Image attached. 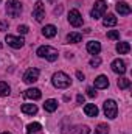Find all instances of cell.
Returning a JSON list of instances; mask_svg holds the SVG:
<instances>
[{
  "label": "cell",
  "mask_w": 132,
  "mask_h": 134,
  "mask_svg": "<svg viewBox=\"0 0 132 134\" xmlns=\"http://www.w3.org/2000/svg\"><path fill=\"white\" fill-rule=\"evenodd\" d=\"M39 80V69H28L27 72H25V75H23V81L27 83V84H33Z\"/></svg>",
  "instance_id": "7"
},
{
  "label": "cell",
  "mask_w": 132,
  "mask_h": 134,
  "mask_svg": "<svg viewBox=\"0 0 132 134\" xmlns=\"http://www.w3.org/2000/svg\"><path fill=\"white\" fill-rule=\"evenodd\" d=\"M8 28V24L6 22H0V31H6Z\"/></svg>",
  "instance_id": "32"
},
{
  "label": "cell",
  "mask_w": 132,
  "mask_h": 134,
  "mask_svg": "<svg viewBox=\"0 0 132 134\" xmlns=\"http://www.w3.org/2000/svg\"><path fill=\"white\" fill-rule=\"evenodd\" d=\"M109 126L106 125V123H99L98 126L95 128V134H109Z\"/></svg>",
  "instance_id": "24"
},
{
  "label": "cell",
  "mask_w": 132,
  "mask_h": 134,
  "mask_svg": "<svg viewBox=\"0 0 132 134\" xmlns=\"http://www.w3.org/2000/svg\"><path fill=\"white\" fill-rule=\"evenodd\" d=\"M9 86L6 84V83H3V81H0V97H6V95H9Z\"/></svg>",
  "instance_id": "25"
},
{
  "label": "cell",
  "mask_w": 132,
  "mask_h": 134,
  "mask_svg": "<svg viewBox=\"0 0 132 134\" xmlns=\"http://www.w3.org/2000/svg\"><path fill=\"white\" fill-rule=\"evenodd\" d=\"M5 41H6V42H8V45H9V47H13V48H22V47H23V44H25L23 37L13 36V34H6V39H5Z\"/></svg>",
  "instance_id": "8"
},
{
  "label": "cell",
  "mask_w": 132,
  "mask_h": 134,
  "mask_svg": "<svg viewBox=\"0 0 132 134\" xmlns=\"http://www.w3.org/2000/svg\"><path fill=\"white\" fill-rule=\"evenodd\" d=\"M118 87H120V89H128V87H131V80L121 76V78L118 80Z\"/></svg>",
  "instance_id": "23"
},
{
  "label": "cell",
  "mask_w": 132,
  "mask_h": 134,
  "mask_svg": "<svg viewBox=\"0 0 132 134\" xmlns=\"http://www.w3.org/2000/svg\"><path fill=\"white\" fill-rule=\"evenodd\" d=\"M58 55H59L58 50L53 48V47H50V45H42V47L37 48V56H39V58H45V59L50 61V63L56 61V59H58Z\"/></svg>",
  "instance_id": "2"
},
{
  "label": "cell",
  "mask_w": 132,
  "mask_h": 134,
  "mask_svg": "<svg viewBox=\"0 0 132 134\" xmlns=\"http://www.w3.org/2000/svg\"><path fill=\"white\" fill-rule=\"evenodd\" d=\"M89 64H90L92 67H98L99 64H101V59H99L98 56H93V58L90 59V63H89Z\"/></svg>",
  "instance_id": "28"
},
{
  "label": "cell",
  "mask_w": 132,
  "mask_h": 134,
  "mask_svg": "<svg viewBox=\"0 0 132 134\" xmlns=\"http://www.w3.org/2000/svg\"><path fill=\"white\" fill-rule=\"evenodd\" d=\"M76 101H78V104H82V103H84V95H82V94H78Z\"/></svg>",
  "instance_id": "31"
},
{
  "label": "cell",
  "mask_w": 132,
  "mask_h": 134,
  "mask_svg": "<svg viewBox=\"0 0 132 134\" xmlns=\"http://www.w3.org/2000/svg\"><path fill=\"white\" fill-rule=\"evenodd\" d=\"M129 50H131L129 42H118L117 44V52L120 55H126V53H129Z\"/></svg>",
  "instance_id": "19"
},
{
  "label": "cell",
  "mask_w": 132,
  "mask_h": 134,
  "mask_svg": "<svg viewBox=\"0 0 132 134\" xmlns=\"http://www.w3.org/2000/svg\"><path fill=\"white\" fill-rule=\"evenodd\" d=\"M76 76H78V80H81V81H82V80H84V75H82V73H81V72H79V70H78V72H76Z\"/></svg>",
  "instance_id": "33"
},
{
  "label": "cell",
  "mask_w": 132,
  "mask_h": 134,
  "mask_svg": "<svg viewBox=\"0 0 132 134\" xmlns=\"http://www.w3.org/2000/svg\"><path fill=\"white\" fill-rule=\"evenodd\" d=\"M87 52L92 53V55H98L99 52H101V44H99L98 41H90V42H87Z\"/></svg>",
  "instance_id": "14"
},
{
  "label": "cell",
  "mask_w": 132,
  "mask_h": 134,
  "mask_svg": "<svg viewBox=\"0 0 132 134\" xmlns=\"http://www.w3.org/2000/svg\"><path fill=\"white\" fill-rule=\"evenodd\" d=\"M115 9H117V13L121 14V16H128V14H131V6H129L126 2H118V3L115 5Z\"/></svg>",
  "instance_id": "12"
},
{
  "label": "cell",
  "mask_w": 132,
  "mask_h": 134,
  "mask_svg": "<svg viewBox=\"0 0 132 134\" xmlns=\"http://www.w3.org/2000/svg\"><path fill=\"white\" fill-rule=\"evenodd\" d=\"M68 22H70V25L71 27H81L82 25V16H81V13L78 11V9H71L70 13H68Z\"/></svg>",
  "instance_id": "6"
},
{
  "label": "cell",
  "mask_w": 132,
  "mask_h": 134,
  "mask_svg": "<svg viewBox=\"0 0 132 134\" xmlns=\"http://www.w3.org/2000/svg\"><path fill=\"white\" fill-rule=\"evenodd\" d=\"M107 37L112 39V41H117V39H120V33H118L117 30H112V31L107 33Z\"/></svg>",
  "instance_id": "27"
},
{
  "label": "cell",
  "mask_w": 132,
  "mask_h": 134,
  "mask_svg": "<svg viewBox=\"0 0 132 134\" xmlns=\"http://www.w3.org/2000/svg\"><path fill=\"white\" fill-rule=\"evenodd\" d=\"M51 83L58 89H67L71 84V80H70V76L67 73H64V72H56L53 75V78H51Z\"/></svg>",
  "instance_id": "1"
},
{
  "label": "cell",
  "mask_w": 132,
  "mask_h": 134,
  "mask_svg": "<svg viewBox=\"0 0 132 134\" xmlns=\"http://www.w3.org/2000/svg\"><path fill=\"white\" fill-rule=\"evenodd\" d=\"M56 33H58V30H56L55 25H45V27L42 28V34H44L45 37H55Z\"/></svg>",
  "instance_id": "16"
},
{
  "label": "cell",
  "mask_w": 132,
  "mask_h": 134,
  "mask_svg": "<svg viewBox=\"0 0 132 134\" xmlns=\"http://www.w3.org/2000/svg\"><path fill=\"white\" fill-rule=\"evenodd\" d=\"M86 92H87V95H89V97H95V95H97V92H95V89H93V87H87V91H86Z\"/></svg>",
  "instance_id": "30"
},
{
  "label": "cell",
  "mask_w": 132,
  "mask_h": 134,
  "mask_svg": "<svg viewBox=\"0 0 132 134\" xmlns=\"http://www.w3.org/2000/svg\"><path fill=\"white\" fill-rule=\"evenodd\" d=\"M84 112H86V115H87V117H97L99 111H98V108H97V104L89 103V104H86V106H84Z\"/></svg>",
  "instance_id": "15"
},
{
  "label": "cell",
  "mask_w": 132,
  "mask_h": 134,
  "mask_svg": "<svg viewBox=\"0 0 132 134\" xmlns=\"http://www.w3.org/2000/svg\"><path fill=\"white\" fill-rule=\"evenodd\" d=\"M33 17L37 22H42L44 20V17H45V6H44L42 2H36L34 9H33Z\"/></svg>",
  "instance_id": "9"
},
{
  "label": "cell",
  "mask_w": 132,
  "mask_h": 134,
  "mask_svg": "<svg viewBox=\"0 0 132 134\" xmlns=\"http://www.w3.org/2000/svg\"><path fill=\"white\" fill-rule=\"evenodd\" d=\"M6 13L9 17H19L22 13V3L20 0H8L6 3Z\"/></svg>",
  "instance_id": "3"
},
{
  "label": "cell",
  "mask_w": 132,
  "mask_h": 134,
  "mask_svg": "<svg viewBox=\"0 0 132 134\" xmlns=\"http://www.w3.org/2000/svg\"><path fill=\"white\" fill-rule=\"evenodd\" d=\"M103 111H104V115L107 119H115L118 114V106L113 100H106L103 104Z\"/></svg>",
  "instance_id": "4"
},
{
  "label": "cell",
  "mask_w": 132,
  "mask_h": 134,
  "mask_svg": "<svg viewBox=\"0 0 132 134\" xmlns=\"http://www.w3.org/2000/svg\"><path fill=\"white\" fill-rule=\"evenodd\" d=\"M112 70L115 72V73H118V75H124V72H126V63L123 61V59H115V61H112Z\"/></svg>",
  "instance_id": "10"
},
{
  "label": "cell",
  "mask_w": 132,
  "mask_h": 134,
  "mask_svg": "<svg viewBox=\"0 0 132 134\" xmlns=\"http://www.w3.org/2000/svg\"><path fill=\"white\" fill-rule=\"evenodd\" d=\"M40 130H42V125H40V123H37V122H34V123H30V125L27 126V133H28V134L37 133V131H40Z\"/></svg>",
  "instance_id": "21"
},
{
  "label": "cell",
  "mask_w": 132,
  "mask_h": 134,
  "mask_svg": "<svg viewBox=\"0 0 132 134\" xmlns=\"http://www.w3.org/2000/svg\"><path fill=\"white\" fill-rule=\"evenodd\" d=\"M0 48H2V42H0Z\"/></svg>",
  "instance_id": "35"
},
{
  "label": "cell",
  "mask_w": 132,
  "mask_h": 134,
  "mask_svg": "<svg viewBox=\"0 0 132 134\" xmlns=\"http://www.w3.org/2000/svg\"><path fill=\"white\" fill-rule=\"evenodd\" d=\"M89 126H78L76 130H73V134H89Z\"/></svg>",
  "instance_id": "26"
},
{
  "label": "cell",
  "mask_w": 132,
  "mask_h": 134,
  "mask_svg": "<svg viewBox=\"0 0 132 134\" xmlns=\"http://www.w3.org/2000/svg\"><path fill=\"white\" fill-rule=\"evenodd\" d=\"M17 31H19V33H22V34H27V33H28V27H27V25H19Z\"/></svg>",
  "instance_id": "29"
},
{
  "label": "cell",
  "mask_w": 132,
  "mask_h": 134,
  "mask_svg": "<svg viewBox=\"0 0 132 134\" xmlns=\"http://www.w3.org/2000/svg\"><path fill=\"white\" fill-rule=\"evenodd\" d=\"M2 134H11V133H2Z\"/></svg>",
  "instance_id": "34"
},
{
  "label": "cell",
  "mask_w": 132,
  "mask_h": 134,
  "mask_svg": "<svg viewBox=\"0 0 132 134\" xmlns=\"http://www.w3.org/2000/svg\"><path fill=\"white\" fill-rule=\"evenodd\" d=\"M44 109H45L47 112H55V111L58 109V101L53 100V98L45 100V103H44Z\"/></svg>",
  "instance_id": "17"
},
{
  "label": "cell",
  "mask_w": 132,
  "mask_h": 134,
  "mask_svg": "<svg viewBox=\"0 0 132 134\" xmlns=\"http://www.w3.org/2000/svg\"><path fill=\"white\" fill-rule=\"evenodd\" d=\"M67 41H68V42H73V44L81 42V41H82V34H79V33H70V34H67Z\"/></svg>",
  "instance_id": "22"
},
{
  "label": "cell",
  "mask_w": 132,
  "mask_h": 134,
  "mask_svg": "<svg viewBox=\"0 0 132 134\" xmlns=\"http://www.w3.org/2000/svg\"><path fill=\"white\" fill-rule=\"evenodd\" d=\"M22 112L34 115V114H37V106L36 104H22Z\"/></svg>",
  "instance_id": "20"
},
{
  "label": "cell",
  "mask_w": 132,
  "mask_h": 134,
  "mask_svg": "<svg viewBox=\"0 0 132 134\" xmlns=\"http://www.w3.org/2000/svg\"><path fill=\"white\" fill-rule=\"evenodd\" d=\"M106 9H107V3H106L104 0H98V2H95V6H93V9L90 11V16L97 20V19H99V17L106 13Z\"/></svg>",
  "instance_id": "5"
},
{
  "label": "cell",
  "mask_w": 132,
  "mask_h": 134,
  "mask_svg": "<svg viewBox=\"0 0 132 134\" xmlns=\"http://www.w3.org/2000/svg\"><path fill=\"white\" fill-rule=\"evenodd\" d=\"M23 97H25L27 100H39V98L42 97V92H40L39 89H36V87L27 89V91L23 92Z\"/></svg>",
  "instance_id": "11"
},
{
  "label": "cell",
  "mask_w": 132,
  "mask_h": 134,
  "mask_svg": "<svg viewBox=\"0 0 132 134\" xmlns=\"http://www.w3.org/2000/svg\"><path fill=\"white\" fill-rule=\"evenodd\" d=\"M109 87V80L104 75H99L95 78V89H106Z\"/></svg>",
  "instance_id": "13"
},
{
  "label": "cell",
  "mask_w": 132,
  "mask_h": 134,
  "mask_svg": "<svg viewBox=\"0 0 132 134\" xmlns=\"http://www.w3.org/2000/svg\"><path fill=\"white\" fill-rule=\"evenodd\" d=\"M117 22H118V20H117L115 14H107V16H104V19H103L104 27H115Z\"/></svg>",
  "instance_id": "18"
}]
</instances>
